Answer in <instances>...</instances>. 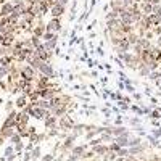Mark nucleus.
Returning <instances> with one entry per match:
<instances>
[{
  "mask_svg": "<svg viewBox=\"0 0 161 161\" xmlns=\"http://www.w3.org/2000/svg\"><path fill=\"white\" fill-rule=\"evenodd\" d=\"M60 28H61V21H60V18H50V21L45 24V31L47 32H55V34H58V31H60Z\"/></svg>",
  "mask_w": 161,
  "mask_h": 161,
  "instance_id": "7ed1b4c3",
  "label": "nucleus"
},
{
  "mask_svg": "<svg viewBox=\"0 0 161 161\" xmlns=\"http://www.w3.org/2000/svg\"><path fill=\"white\" fill-rule=\"evenodd\" d=\"M84 153H86V145H77V147H73V148H71V155L82 156Z\"/></svg>",
  "mask_w": 161,
  "mask_h": 161,
  "instance_id": "1a4fd4ad",
  "label": "nucleus"
},
{
  "mask_svg": "<svg viewBox=\"0 0 161 161\" xmlns=\"http://www.w3.org/2000/svg\"><path fill=\"white\" fill-rule=\"evenodd\" d=\"M11 155H15V147H7L5 148V158H8V156H11Z\"/></svg>",
  "mask_w": 161,
  "mask_h": 161,
  "instance_id": "9b49d317",
  "label": "nucleus"
},
{
  "mask_svg": "<svg viewBox=\"0 0 161 161\" xmlns=\"http://www.w3.org/2000/svg\"><path fill=\"white\" fill-rule=\"evenodd\" d=\"M37 71L29 64H23L21 69H19V77H23L24 80H36Z\"/></svg>",
  "mask_w": 161,
  "mask_h": 161,
  "instance_id": "f257e3e1",
  "label": "nucleus"
},
{
  "mask_svg": "<svg viewBox=\"0 0 161 161\" xmlns=\"http://www.w3.org/2000/svg\"><path fill=\"white\" fill-rule=\"evenodd\" d=\"M64 10H66L64 5H61V3H53L52 8H50V15H52L53 18H61L63 13H64Z\"/></svg>",
  "mask_w": 161,
  "mask_h": 161,
  "instance_id": "20e7f679",
  "label": "nucleus"
},
{
  "mask_svg": "<svg viewBox=\"0 0 161 161\" xmlns=\"http://www.w3.org/2000/svg\"><path fill=\"white\" fill-rule=\"evenodd\" d=\"M129 132H126V134H123V136H119V137H116V143L123 148V147H129Z\"/></svg>",
  "mask_w": 161,
  "mask_h": 161,
  "instance_id": "6e6552de",
  "label": "nucleus"
},
{
  "mask_svg": "<svg viewBox=\"0 0 161 161\" xmlns=\"http://www.w3.org/2000/svg\"><path fill=\"white\" fill-rule=\"evenodd\" d=\"M127 130H124V127H114V129H111V134L114 137H119V136H123V134H126Z\"/></svg>",
  "mask_w": 161,
  "mask_h": 161,
  "instance_id": "9d476101",
  "label": "nucleus"
},
{
  "mask_svg": "<svg viewBox=\"0 0 161 161\" xmlns=\"http://www.w3.org/2000/svg\"><path fill=\"white\" fill-rule=\"evenodd\" d=\"M37 71H39V74H44V76H47V77H53L55 76V73H53V66H52V61H42L39 64V68H37Z\"/></svg>",
  "mask_w": 161,
  "mask_h": 161,
  "instance_id": "f03ea898",
  "label": "nucleus"
},
{
  "mask_svg": "<svg viewBox=\"0 0 161 161\" xmlns=\"http://www.w3.org/2000/svg\"><path fill=\"white\" fill-rule=\"evenodd\" d=\"M152 116H153V118H159V113H156V111H153V113H152Z\"/></svg>",
  "mask_w": 161,
  "mask_h": 161,
  "instance_id": "2eb2a0df",
  "label": "nucleus"
},
{
  "mask_svg": "<svg viewBox=\"0 0 161 161\" xmlns=\"http://www.w3.org/2000/svg\"><path fill=\"white\" fill-rule=\"evenodd\" d=\"M39 156H40V148H39V147H36V148L31 152V158L32 159H37Z\"/></svg>",
  "mask_w": 161,
  "mask_h": 161,
  "instance_id": "f8f14e48",
  "label": "nucleus"
},
{
  "mask_svg": "<svg viewBox=\"0 0 161 161\" xmlns=\"http://www.w3.org/2000/svg\"><path fill=\"white\" fill-rule=\"evenodd\" d=\"M2 103H3V98H2V97H0V105H2Z\"/></svg>",
  "mask_w": 161,
  "mask_h": 161,
  "instance_id": "dca6fc26",
  "label": "nucleus"
},
{
  "mask_svg": "<svg viewBox=\"0 0 161 161\" xmlns=\"http://www.w3.org/2000/svg\"><path fill=\"white\" fill-rule=\"evenodd\" d=\"M53 159V155H47V156H44V161H52Z\"/></svg>",
  "mask_w": 161,
  "mask_h": 161,
  "instance_id": "4468645a",
  "label": "nucleus"
},
{
  "mask_svg": "<svg viewBox=\"0 0 161 161\" xmlns=\"http://www.w3.org/2000/svg\"><path fill=\"white\" fill-rule=\"evenodd\" d=\"M29 103V98H28V95H24V93H21V95L16 98V102H15V106L16 108H19V110H23V108H26V105Z\"/></svg>",
  "mask_w": 161,
  "mask_h": 161,
  "instance_id": "0eeeda50",
  "label": "nucleus"
},
{
  "mask_svg": "<svg viewBox=\"0 0 161 161\" xmlns=\"http://www.w3.org/2000/svg\"><path fill=\"white\" fill-rule=\"evenodd\" d=\"M13 13V2H3L2 5H0V16L2 18H7V16H10Z\"/></svg>",
  "mask_w": 161,
  "mask_h": 161,
  "instance_id": "39448f33",
  "label": "nucleus"
},
{
  "mask_svg": "<svg viewBox=\"0 0 161 161\" xmlns=\"http://www.w3.org/2000/svg\"><path fill=\"white\" fill-rule=\"evenodd\" d=\"M13 106H15V102H11V100H8L7 103H5V110L10 113V111H13Z\"/></svg>",
  "mask_w": 161,
  "mask_h": 161,
  "instance_id": "ddd939ff",
  "label": "nucleus"
},
{
  "mask_svg": "<svg viewBox=\"0 0 161 161\" xmlns=\"http://www.w3.org/2000/svg\"><path fill=\"white\" fill-rule=\"evenodd\" d=\"M58 123H60V127L61 129H73V119L69 116H66V114L58 119Z\"/></svg>",
  "mask_w": 161,
  "mask_h": 161,
  "instance_id": "423d86ee",
  "label": "nucleus"
}]
</instances>
